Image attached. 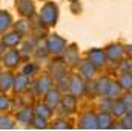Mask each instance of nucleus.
I'll use <instances>...</instances> for the list:
<instances>
[{
	"label": "nucleus",
	"instance_id": "obj_10",
	"mask_svg": "<svg viewBox=\"0 0 132 131\" xmlns=\"http://www.w3.org/2000/svg\"><path fill=\"white\" fill-rule=\"evenodd\" d=\"M12 85V76L9 72H2L0 74V90L8 91Z\"/></svg>",
	"mask_w": 132,
	"mask_h": 131
},
{
	"label": "nucleus",
	"instance_id": "obj_13",
	"mask_svg": "<svg viewBox=\"0 0 132 131\" xmlns=\"http://www.w3.org/2000/svg\"><path fill=\"white\" fill-rule=\"evenodd\" d=\"M81 72H83V76H85V77H92V76L95 74V65H94V63H91L89 60H88V62H85V63L81 65Z\"/></svg>",
	"mask_w": 132,
	"mask_h": 131
},
{
	"label": "nucleus",
	"instance_id": "obj_22",
	"mask_svg": "<svg viewBox=\"0 0 132 131\" xmlns=\"http://www.w3.org/2000/svg\"><path fill=\"white\" fill-rule=\"evenodd\" d=\"M65 57H66V60H68V62H71V63H78V56H77V53H75V48H72V49L66 51Z\"/></svg>",
	"mask_w": 132,
	"mask_h": 131
},
{
	"label": "nucleus",
	"instance_id": "obj_20",
	"mask_svg": "<svg viewBox=\"0 0 132 131\" xmlns=\"http://www.w3.org/2000/svg\"><path fill=\"white\" fill-rule=\"evenodd\" d=\"M120 91H121L120 83H112V82H111V86H109V90H108V94H106V96L114 97V96H118V94H120Z\"/></svg>",
	"mask_w": 132,
	"mask_h": 131
},
{
	"label": "nucleus",
	"instance_id": "obj_1",
	"mask_svg": "<svg viewBox=\"0 0 132 131\" xmlns=\"http://www.w3.org/2000/svg\"><path fill=\"white\" fill-rule=\"evenodd\" d=\"M59 17V8L54 3H46L40 11V22L45 25H54Z\"/></svg>",
	"mask_w": 132,
	"mask_h": 131
},
{
	"label": "nucleus",
	"instance_id": "obj_17",
	"mask_svg": "<svg viewBox=\"0 0 132 131\" xmlns=\"http://www.w3.org/2000/svg\"><path fill=\"white\" fill-rule=\"evenodd\" d=\"M109 86H111V82L108 79H100L98 82H97V91H98L100 94H108Z\"/></svg>",
	"mask_w": 132,
	"mask_h": 131
},
{
	"label": "nucleus",
	"instance_id": "obj_19",
	"mask_svg": "<svg viewBox=\"0 0 132 131\" xmlns=\"http://www.w3.org/2000/svg\"><path fill=\"white\" fill-rule=\"evenodd\" d=\"M97 123L101 128H109L111 127V117L106 113H103V114H100L98 117H97Z\"/></svg>",
	"mask_w": 132,
	"mask_h": 131
},
{
	"label": "nucleus",
	"instance_id": "obj_5",
	"mask_svg": "<svg viewBox=\"0 0 132 131\" xmlns=\"http://www.w3.org/2000/svg\"><path fill=\"white\" fill-rule=\"evenodd\" d=\"M104 53L101 51V49H92V51H89L88 53V57H89V62L91 63H94L95 66H100L104 63Z\"/></svg>",
	"mask_w": 132,
	"mask_h": 131
},
{
	"label": "nucleus",
	"instance_id": "obj_6",
	"mask_svg": "<svg viewBox=\"0 0 132 131\" xmlns=\"http://www.w3.org/2000/svg\"><path fill=\"white\" fill-rule=\"evenodd\" d=\"M71 91H72V94L74 96H78V94H81L83 93V90H85V83H83V80L78 77V76H74L72 79H71Z\"/></svg>",
	"mask_w": 132,
	"mask_h": 131
},
{
	"label": "nucleus",
	"instance_id": "obj_26",
	"mask_svg": "<svg viewBox=\"0 0 132 131\" xmlns=\"http://www.w3.org/2000/svg\"><path fill=\"white\" fill-rule=\"evenodd\" d=\"M8 106H9V100H8V97H5V96H0V111H3V110H8Z\"/></svg>",
	"mask_w": 132,
	"mask_h": 131
},
{
	"label": "nucleus",
	"instance_id": "obj_27",
	"mask_svg": "<svg viewBox=\"0 0 132 131\" xmlns=\"http://www.w3.org/2000/svg\"><path fill=\"white\" fill-rule=\"evenodd\" d=\"M26 30H28V23H26V22H19V23H17V33L19 34L25 33Z\"/></svg>",
	"mask_w": 132,
	"mask_h": 131
},
{
	"label": "nucleus",
	"instance_id": "obj_2",
	"mask_svg": "<svg viewBox=\"0 0 132 131\" xmlns=\"http://www.w3.org/2000/svg\"><path fill=\"white\" fill-rule=\"evenodd\" d=\"M65 46H66L65 40H63L62 37H59V35H52V37H49V40H48V49H49L51 53H54V54L63 53Z\"/></svg>",
	"mask_w": 132,
	"mask_h": 131
},
{
	"label": "nucleus",
	"instance_id": "obj_15",
	"mask_svg": "<svg viewBox=\"0 0 132 131\" xmlns=\"http://www.w3.org/2000/svg\"><path fill=\"white\" fill-rule=\"evenodd\" d=\"M35 113H37V116H38V117H42V119H48V117L52 114V111L49 110V106H48V105H38V106H37V110H35Z\"/></svg>",
	"mask_w": 132,
	"mask_h": 131
},
{
	"label": "nucleus",
	"instance_id": "obj_3",
	"mask_svg": "<svg viewBox=\"0 0 132 131\" xmlns=\"http://www.w3.org/2000/svg\"><path fill=\"white\" fill-rule=\"evenodd\" d=\"M15 8L25 17H31L34 14V3L31 0H15Z\"/></svg>",
	"mask_w": 132,
	"mask_h": 131
},
{
	"label": "nucleus",
	"instance_id": "obj_25",
	"mask_svg": "<svg viewBox=\"0 0 132 131\" xmlns=\"http://www.w3.org/2000/svg\"><path fill=\"white\" fill-rule=\"evenodd\" d=\"M12 127H14V122L9 117H5V116L0 117V128H12Z\"/></svg>",
	"mask_w": 132,
	"mask_h": 131
},
{
	"label": "nucleus",
	"instance_id": "obj_24",
	"mask_svg": "<svg viewBox=\"0 0 132 131\" xmlns=\"http://www.w3.org/2000/svg\"><path fill=\"white\" fill-rule=\"evenodd\" d=\"M112 110H114V114H115V116H123V114H125L126 106H125V103H123V102H118V103H115V105L112 106Z\"/></svg>",
	"mask_w": 132,
	"mask_h": 131
},
{
	"label": "nucleus",
	"instance_id": "obj_29",
	"mask_svg": "<svg viewBox=\"0 0 132 131\" xmlns=\"http://www.w3.org/2000/svg\"><path fill=\"white\" fill-rule=\"evenodd\" d=\"M34 69H35V66H34V65L26 66V68H25V71H23V74H25V76H28V74H32Z\"/></svg>",
	"mask_w": 132,
	"mask_h": 131
},
{
	"label": "nucleus",
	"instance_id": "obj_18",
	"mask_svg": "<svg viewBox=\"0 0 132 131\" xmlns=\"http://www.w3.org/2000/svg\"><path fill=\"white\" fill-rule=\"evenodd\" d=\"M48 103L51 105V106H55V105H59V102H60V94H59V91H52V90H49L48 91Z\"/></svg>",
	"mask_w": 132,
	"mask_h": 131
},
{
	"label": "nucleus",
	"instance_id": "obj_8",
	"mask_svg": "<svg viewBox=\"0 0 132 131\" xmlns=\"http://www.w3.org/2000/svg\"><path fill=\"white\" fill-rule=\"evenodd\" d=\"M81 123V127L83 128H97L98 127V123H97V117H94L92 114H85L83 117H81V120H80Z\"/></svg>",
	"mask_w": 132,
	"mask_h": 131
},
{
	"label": "nucleus",
	"instance_id": "obj_30",
	"mask_svg": "<svg viewBox=\"0 0 132 131\" xmlns=\"http://www.w3.org/2000/svg\"><path fill=\"white\" fill-rule=\"evenodd\" d=\"M129 99H125L123 100V103H125V106L126 108H132V96H128Z\"/></svg>",
	"mask_w": 132,
	"mask_h": 131
},
{
	"label": "nucleus",
	"instance_id": "obj_12",
	"mask_svg": "<svg viewBox=\"0 0 132 131\" xmlns=\"http://www.w3.org/2000/svg\"><path fill=\"white\" fill-rule=\"evenodd\" d=\"M11 25V16L8 12L0 11V33H3L5 30H8Z\"/></svg>",
	"mask_w": 132,
	"mask_h": 131
},
{
	"label": "nucleus",
	"instance_id": "obj_16",
	"mask_svg": "<svg viewBox=\"0 0 132 131\" xmlns=\"http://www.w3.org/2000/svg\"><path fill=\"white\" fill-rule=\"evenodd\" d=\"M17 119L22 123H29V120H31V110L29 108H23L20 113H17Z\"/></svg>",
	"mask_w": 132,
	"mask_h": 131
},
{
	"label": "nucleus",
	"instance_id": "obj_4",
	"mask_svg": "<svg viewBox=\"0 0 132 131\" xmlns=\"http://www.w3.org/2000/svg\"><path fill=\"white\" fill-rule=\"evenodd\" d=\"M19 62H20V56H19L17 51H9L3 57V63L8 68H15V66L19 65Z\"/></svg>",
	"mask_w": 132,
	"mask_h": 131
},
{
	"label": "nucleus",
	"instance_id": "obj_11",
	"mask_svg": "<svg viewBox=\"0 0 132 131\" xmlns=\"http://www.w3.org/2000/svg\"><path fill=\"white\" fill-rule=\"evenodd\" d=\"M26 85H28V79H26L25 74L15 77V80H14V88H15V91H23V90L26 88Z\"/></svg>",
	"mask_w": 132,
	"mask_h": 131
},
{
	"label": "nucleus",
	"instance_id": "obj_14",
	"mask_svg": "<svg viewBox=\"0 0 132 131\" xmlns=\"http://www.w3.org/2000/svg\"><path fill=\"white\" fill-rule=\"evenodd\" d=\"M51 79L49 77H42L40 80H38V85H37V88H38V91L40 93H48L49 90H51Z\"/></svg>",
	"mask_w": 132,
	"mask_h": 131
},
{
	"label": "nucleus",
	"instance_id": "obj_21",
	"mask_svg": "<svg viewBox=\"0 0 132 131\" xmlns=\"http://www.w3.org/2000/svg\"><path fill=\"white\" fill-rule=\"evenodd\" d=\"M118 83H120L121 88H131L132 86V76L131 74H123Z\"/></svg>",
	"mask_w": 132,
	"mask_h": 131
},
{
	"label": "nucleus",
	"instance_id": "obj_28",
	"mask_svg": "<svg viewBox=\"0 0 132 131\" xmlns=\"http://www.w3.org/2000/svg\"><path fill=\"white\" fill-rule=\"evenodd\" d=\"M35 122H37V123H35V128H45V127H46V123H45V119H42V117H38Z\"/></svg>",
	"mask_w": 132,
	"mask_h": 131
},
{
	"label": "nucleus",
	"instance_id": "obj_7",
	"mask_svg": "<svg viewBox=\"0 0 132 131\" xmlns=\"http://www.w3.org/2000/svg\"><path fill=\"white\" fill-rule=\"evenodd\" d=\"M121 54H123V49H121V46H120V45H111V46L108 48V51H106V56H108L112 62L120 60Z\"/></svg>",
	"mask_w": 132,
	"mask_h": 131
},
{
	"label": "nucleus",
	"instance_id": "obj_23",
	"mask_svg": "<svg viewBox=\"0 0 132 131\" xmlns=\"http://www.w3.org/2000/svg\"><path fill=\"white\" fill-rule=\"evenodd\" d=\"M63 105H65V108H68L69 111H74V110H75V97H74V96L65 97L63 99Z\"/></svg>",
	"mask_w": 132,
	"mask_h": 131
},
{
	"label": "nucleus",
	"instance_id": "obj_32",
	"mask_svg": "<svg viewBox=\"0 0 132 131\" xmlns=\"http://www.w3.org/2000/svg\"><path fill=\"white\" fill-rule=\"evenodd\" d=\"M131 76H132V68H131Z\"/></svg>",
	"mask_w": 132,
	"mask_h": 131
},
{
	"label": "nucleus",
	"instance_id": "obj_31",
	"mask_svg": "<svg viewBox=\"0 0 132 131\" xmlns=\"http://www.w3.org/2000/svg\"><path fill=\"white\" fill-rule=\"evenodd\" d=\"M54 128H68V125H66L65 120H59V123H55Z\"/></svg>",
	"mask_w": 132,
	"mask_h": 131
},
{
	"label": "nucleus",
	"instance_id": "obj_9",
	"mask_svg": "<svg viewBox=\"0 0 132 131\" xmlns=\"http://www.w3.org/2000/svg\"><path fill=\"white\" fill-rule=\"evenodd\" d=\"M20 42V34L19 33H9L3 35V45L6 46H17Z\"/></svg>",
	"mask_w": 132,
	"mask_h": 131
}]
</instances>
